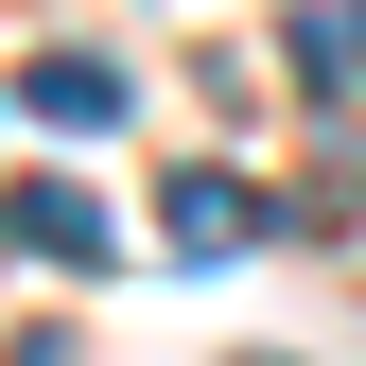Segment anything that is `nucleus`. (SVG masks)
<instances>
[{
  "mask_svg": "<svg viewBox=\"0 0 366 366\" xmlns=\"http://www.w3.org/2000/svg\"><path fill=\"white\" fill-rule=\"evenodd\" d=\"M18 105L87 140V122H122V70H105V53H35V70H18Z\"/></svg>",
  "mask_w": 366,
  "mask_h": 366,
  "instance_id": "7ed1b4c3",
  "label": "nucleus"
},
{
  "mask_svg": "<svg viewBox=\"0 0 366 366\" xmlns=\"http://www.w3.org/2000/svg\"><path fill=\"white\" fill-rule=\"evenodd\" d=\"M157 244H174V262H227V244H262V192H244V174H174V192H157Z\"/></svg>",
  "mask_w": 366,
  "mask_h": 366,
  "instance_id": "f03ea898",
  "label": "nucleus"
},
{
  "mask_svg": "<svg viewBox=\"0 0 366 366\" xmlns=\"http://www.w3.org/2000/svg\"><path fill=\"white\" fill-rule=\"evenodd\" d=\"M0 244L18 262H105V209H87L70 174H18V192H0Z\"/></svg>",
  "mask_w": 366,
  "mask_h": 366,
  "instance_id": "f257e3e1",
  "label": "nucleus"
}]
</instances>
